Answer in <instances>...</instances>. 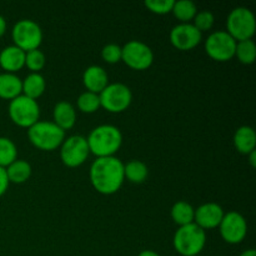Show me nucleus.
<instances>
[{"instance_id":"f257e3e1","label":"nucleus","mask_w":256,"mask_h":256,"mask_svg":"<svg viewBox=\"0 0 256 256\" xmlns=\"http://www.w3.org/2000/svg\"><path fill=\"white\" fill-rule=\"evenodd\" d=\"M89 178L98 192L102 195L115 194L125 182L124 162L116 156L96 158L90 166Z\"/></svg>"},{"instance_id":"f03ea898","label":"nucleus","mask_w":256,"mask_h":256,"mask_svg":"<svg viewBox=\"0 0 256 256\" xmlns=\"http://www.w3.org/2000/svg\"><path fill=\"white\" fill-rule=\"evenodd\" d=\"M86 142L90 154L96 158L115 156L122 145V134L114 125H99L90 132Z\"/></svg>"},{"instance_id":"7ed1b4c3","label":"nucleus","mask_w":256,"mask_h":256,"mask_svg":"<svg viewBox=\"0 0 256 256\" xmlns=\"http://www.w3.org/2000/svg\"><path fill=\"white\" fill-rule=\"evenodd\" d=\"M206 245V232L195 222L179 226L172 238V246L182 256H196Z\"/></svg>"},{"instance_id":"20e7f679","label":"nucleus","mask_w":256,"mask_h":256,"mask_svg":"<svg viewBox=\"0 0 256 256\" xmlns=\"http://www.w3.org/2000/svg\"><path fill=\"white\" fill-rule=\"evenodd\" d=\"M28 138L36 149L52 152L65 140V132L52 122H38L28 129Z\"/></svg>"},{"instance_id":"39448f33","label":"nucleus","mask_w":256,"mask_h":256,"mask_svg":"<svg viewBox=\"0 0 256 256\" xmlns=\"http://www.w3.org/2000/svg\"><path fill=\"white\" fill-rule=\"evenodd\" d=\"M256 30L254 12L245 6H238L229 12L226 19V32L235 42L252 39Z\"/></svg>"},{"instance_id":"423d86ee","label":"nucleus","mask_w":256,"mask_h":256,"mask_svg":"<svg viewBox=\"0 0 256 256\" xmlns=\"http://www.w3.org/2000/svg\"><path fill=\"white\" fill-rule=\"evenodd\" d=\"M8 112L10 120L15 125L26 129L39 122L40 118V108L36 100L30 99L22 94L10 100Z\"/></svg>"},{"instance_id":"0eeeda50","label":"nucleus","mask_w":256,"mask_h":256,"mask_svg":"<svg viewBox=\"0 0 256 256\" xmlns=\"http://www.w3.org/2000/svg\"><path fill=\"white\" fill-rule=\"evenodd\" d=\"M12 38L15 46L26 52L39 49L42 42V30L34 20L20 19L12 26Z\"/></svg>"},{"instance_id":"6e6552de","label":"nucleus","mask_w":256,"mask_h":256,"mask_svg":"<svg viewBox=\"0 0 256 256\" xmlns=\"http://www.w3.org/2000/svg\"><path fill=\"white\" fill-rule=\"evenodd\" d=\"M100 106L112 114L125 112L132 102V92L122 82H112L99 94Z\"/></svg>"},{"instance_id":"1a4fd4ad","label":"nucleus","mask_w":256,"mask_h":256,"mask_svg":"<svg viewBox=\"0 0 256 256\" xmlns=\"http://www.w3.org/2000/svg\"><path fill=\"white\" fill-rule=\"evenodd\" d=\"M236 42L226 30H216L206 38L205 52L212 60L224 62L235 56Z\"/></svg>"},{"instance_id":"9d476101","label":"nucleus","mask_w":256,"mask_h":256,"mask_svg":"<svg viewBox=\"0 0 256 256\" xmlns=\"http://www.w3.org/2000/svg\"><path fill=\"white\" fill-rule=\"evenodd\" d=\"M122 62L130 69L146 70L154 62V52L152 48L140 40H130L122 46Z\"/></svg>"},{"instance_id":"9b49d317","label":"nucleus","mask_w":256,"mask_h":256,"mask_svg":"<svg viewBox=\"0 0 256 256\" xmlns=\"http://www.w3.org/2000/svg\"><path fill=\"white\" fill-rule=\"evenodd\" d=\"M90 152L86 138L82 135H72L65 138L60 145V159L68 168H78L84 164L89 158Z\"/></svg>"},{"instance_id":"f8f14e48","label":"nucleus","mask_w":256,"mask_h":256,"mask_svg":"<svg viewBox=\"0 0 256 256\" xmlns=\"http://www.w3.org/2000/svg\"><path fill=\"white\" fill-rule=\"evenodd\" d=\"M220 235L228 244L236 245L242 242L248 234V222L238 212H225L219 226Z\"/></svg>"},{"instance_id":"ddd939ff","label":"nucleus","mask_w":256,"mask_h":256,"mask_svg":"<svg viewBox=\"0 0 256 256\" xmlns=\"http://www.w3.org/2000/svg\"><path fill=\"white\" fill-rule=\"evenodd\" d=\"M170 42L182 52H188L202 42V34L192 22H180L170 30Z\"/></svg>"},{"instance_id":"4468645a","label":"nucleus","mask_w":256,"mask_h":256,"mask_svg":"<svg viewBox=\"0 0 256 256\" xmlns=\"http://www.w3.org/2000/svg\"><path fill=\"white\" fill-rule=\"evenodd\" d=\"M224 210L216 202H205L195 209L194 222L202 230L215 229L224 218Z\"/></svg>"},{"instance_id":"2eb2a0df","label":"nucleus","mask_w":256,"mask_h":256,"mask_svg":"<svg viewBox=\"0 0 256 256\" xmlns=\"http://www.w3.org/2000/svg\"><path fill=\"white\" fill-rule=\"evenodd\" d=\"M82 84L86 88V92L100 94L109 84L106 70L99 65H90L82 72Z\"/></svg>"},{"instance_id":"dca6fc26","label":"nucleus","mask_w":256,"mask_h":256,"mask_svg":"<svg viewBox=\"0 0 256 256\" xmlns=\"http://www.w3.org/2000/svg\"><path fill=\"white\" fill-rule=\"evenodd\" d=\"M0 66L4 72L15 74L25 66V52L15 45L5 46L0 52Z\"/></svg>"},{"instance_id":"f3484780","label":"nucleus","mask_w":256,"mask_h":256,"mask_svg":"<svg viewBox=\"0 0 256 256\" xmlns=\"http://www.w3.org/2000/svg\"><path fill=\"white\" fill-rule=\"evenodd\" d=\"M52 122L64 132L72 129L76 122V110L74 105L64 100L58 102L52 110Z\"/></svg>"},{"instance_id":"a211bd4d","label":"nucleus","mask_w":256,"mask_h":256,"mask_svg":"<svg viewBox=\"0 0 256 256\" xmlns=\"http://www.w3.org/2000/svg\"><path fill=\"white\" fill-rule=\"evenodd\" d=\"M234 146L240 154L249 155L250 152H254L256 148V132L249 125H242L238 128L235 132L234 138Z\"/></svg>"},{"instance_id":"6ab92c4d","label":"nucleus","mask_w":256,"mask_h":256,"mask_svg":"<svg viewBox=\"0 0 256 256\" xmlns=\"http://www.w3.org/2000/svg\"><path fill=\"white\" fill-rule=\"evenodd\" d=\"M22 95V79L16 74L0 72V99L12 100Z\"/></svg>"},{"instance_id":"aec40b11","label":"nucleus","mask_w":256,"mask_h":256,"mask_svg":"<svg viewBox=\"0 0 256 256\" xmlns=\"http://www.w3.org/2000/svg\"><path fill=\"white\" fill-rule=\"evenodd\" d=\"M46 89V82L40 72H30L24 80H22V94L36 100L44 94Z\"/></svg>"},{"instance_id":"412c9836","label":"nucleus","mask_w":256,"mask_h":256,"mask_svg":"<svg viewBox=\"0 0 256 256\" xmlns=\"http://www.w3.org/2000/svg\"><path fill=\"white\" fill-rule=\"evenodd\" d=\"M5 170H6L9 182H12V184H22L32 176V166L25 160L16 159L9 166L5 168Z\"/></svg>"},{"instance_id":"4be33fe9","label":"nucleus","mask_w":256,"mask_h":256,"mask_svg":"<svg viewBox=\"0 0 256 256\" xmlns=\"http://www.w3.org/2000/svg\"><path fill=\"white\" fill-rule=\"evenodd\" d=\"M148 175H149V169L142 160L132 159L124 164L125 180L132 182V184H142L146 180Z\"/></svg>"},{"instance_id":"5701e85b","label":"nucleus","mask_w":256,"mask_h":256,"mask_svg":"<svg viewBox=\"0 0 256 256\" xmlns=\"http://www.w3.org/2000/svg\"><path fill=\"white\" fill-rule=\"evenodd\" d=\"M170 214H172V219L175 224H178L179 226H184V225L194 222L195 209L192 204L180 200L172 205Z\"/></svg>"},{"instance_id":"b1692460","label":"nucleus","mask_w":256,"mask_h":256,"mask_svg":"<svg viewBox=\"0 0 256 256\" xmlns=\"http://www.w3.org/2000/svg\"><path fill=\"white\" fill-rule=\"evenodd\" d=\"M172 12L180 22H190L198 12V8L192 0H179L174 2Z\"/></svg>"},{"instance_id":"393cba45","label":"nucleus","mask_w":256,"mask_h":256,"mask_svg":"<svg viewBox=\"0 0 256 256\" xmlns=\"http://www.w3.org/2000/svg\"><path fill=\"white\" fill-rule=\"evenodd\" d=\"M235 56L244 65L254 64L256 59V44L254 40L249 39L238 42L236 49H235Z\"/></svg>"},{"instance_id":"a878e982","label":"nucleus","mask_w":256,"mask_h":256,"mask_svg":"<svg viewBox=\"0 0 256 256\" xmlns=\"http://www.w3.org/2000/svg\"><path fill=\"white\" fill-rule=\"evenodd\" d=\"M18 159V149L12 139L0 136V166L6 168Z\"/></svg>"},{"instance_id":"bb28decb","label":"nucleus","mask_w":256,"mask_h":256,"mask_svg":"<svg viewBox=\"0 0 256 256\" xmlns=\"http://www.w3.org/2000/svg\"><path fill=\"white\" fill-rule=\"evenodd\" d=\"M78 109L85 114H92L100 109L99 94L92 92H84L79 95L76 100Z\"/></svg>"},{"instance_id":"cd10ccee","label":"nucleus","mask_w":256,"mask_h":256,"mask_svg":"<svg viewBox=\"0 0 256 256\" xmlns=\"http://www.w3.org/2000/svg\"><path fill=\"white\" fill-rule=\"evenodd\" d=\"M45 62H46V58L40 49L25 52V66L32 72H39L40 70L44 69Z\"/></svg>"},{"instance_id":"c85d7f7f","label":"nucleus","mask_w":256,"mask_h":256,"mask_svg":"<svg viewBox=\"0 0 256 256\" xmlns=\"http://www.w3.org/2000/svg\"><path fill=\"white\" fill-rule=\"evenodd\" d=\"M214 14L212 12H209V10H202V12H196L195 18L192 19V24L202 34L204 32H209L214 26Z\"/></svg>"},{"instance_id":"c756f323","label":"nucleus","mask_w":256,"mask_h":256,"mask_svg":"<svg viewBox=\"0 0 256 256\" xmlns=\"http://www.w3.org/2000/svg\"><path fill=\"white\" fill-rule=\"evenodd\" d=\"M174 2V0H145L144 5L154 14L165 15L172 12Z\"/></svg>"},{"instance_id":"7c9ffc66","label":"nucleus","mask_w":256,"mask_h":256,"mask_svg":"<svg viewBox=\"0 0 256 256\" xmlns=\"http://www.w3.org/2000/svg\"><path fill=\"white\" fill-rule=\"evenodd\" d=\"M102 58L108 64H116L122 62V46L118 44H106L102 49Z\"/></svg>"},{"instance_id":"2f4dec72","label":"nucleus","mask_w":256,"mask_h":256,"mask_svg":"<svg viewBox=\"0 0 256 256\" xmlns=\"http://www.w3.org/2000/svg\"><path fill=\"white\" fill-rule=\"evenodd\" d=\"M9 179H8L6 170L5 168L0 166V198L6 192L8 188H9Z\"/></svg>"},{"instance_id":"473e14b6","label":"nucleus","mask_w":256,"mask_h":256,"mask_svg":"<svg viewBox=\"0 0 256 256\" xmlns=\"http://www.w3.org/2000/svg\"><path fill=\"white\" fill-rule=\"evenodd\" d=\"M6 32V20L2 15H0V38L5 34Z\"/></svg>"},{"instance_id":"72a5a7b5","label":"nucleus","mask_w":256,"mask_h":256,"mask_svg":"<svg viewBox=\"0 0 256 256\" xmlns=\"http://www.w3.org/2000/svg\"><path fill=\"white\" fill-rule=\"evenodd\" d=\"M138 256H162L160 254H158L154 250H142V252H139Z\"/></svg>"},{"instance_id":"f704fd0d","label":"nucleus","mask_w":256,"mask_h":256,"mask_svg":"<svg viewBox=\"0 0 256 256\" xmlns=\"http://www.w3.org/2000/svg\"><path fill=\"white\" fill-rule=\"evenodd\" d=\"M248 156H249L250 165H252V168H256V150H254V152H250V154L248 155Z\"/></svg>"},{"instance_id":"c9c22d12","label":"nucleus","mask_w":256,"mask_h":256,"mask_svg":"<svg viewBox=\"0 0 256 256\" xmlns=\"http://www.w3.org/2000/svg\"><path fill=\"white\" fill-rule=\"evenodd\" d=\"M239 256H256V252L254 249H248L244 250Z\"/></svg>"}]
</instances>
